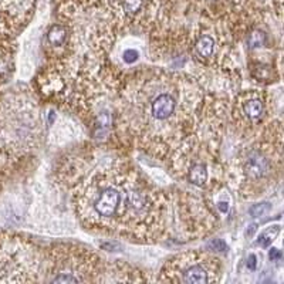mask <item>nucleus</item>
Here are the masks:
<instances>
[{"instance_id": "obj_5", "label": "nucleus", "mask_w": 284, "mask_h": 284, "mask_svg": "<svg viewBox=\"0 0 284 284\" xmlns=\"http://www.w3.org/2000/svg\"><path fill=\"white\" fill-rule=\"evenodd\" d=\"M240 108L249 121H259L264 115V102L256 93H249L240 101Z\"/></svg>"}, {"instance_id": "obj_13", "label": "nucleus", "mask_w": 284, "mask_h": 284, "mask_svg": "<svg viewBox=\"0 0 284 284\" xmlns=\"http://www.w3.org/2000/svg\"><path fill=\"white\" fill-rule=\"evenodd\" d=\"M268 257H270V260H273V262H279V260H282L283 253H282V250H279V249H271L270 253H268Z\"/></svg>"}, {"instance_id": "obj_7", "label": "nucleus", "mask_w": 284, "mask_h": 284, "mask_svg": "<svg viewBox=\"0 0 284 284\" xmlns=\"http://www.w3.org/2000/svg\"><path fill=\"white\" fill-rule=\"evenodd\" d=\"M188 179L189 182L196 186H205L207 182V168L202 162L193 163L188 171Z\"/></svg>"}, {"instance_id": "obj_3", "label": "nucleus", "mask_w": 284, "mask_h": 284, "mask_svg": "<svg viewBox=\"0 0 284 284\" xmlns=\"http://www.w3.org/2000/svg\"><path fill=\"white\" fill-rule=\"evenodd\" d=\"M172 282L189 284L213 283L219 280V260L206 254H183L169 263Z\"/></svg>"}, {"instance_id": "obj_1", "label": "nucleus", "mask_w": 284, "mask_h": 284, "mask_svg": "<svg viewBox=\"0 0 284 284\" xmlns=\"http://www.w3.org/2000/svg\"><path fill=\"white\" fill-rule=\"evenodd\" d=\"M157 195L134 171L107 169L91 176L79 193L84 221L111 230L141 233L154 222Z\"/></svg>"}, {"instance_id": "obj_11", "label": "nucleus", "mask_w": 284, "mask_h": 284, "mask_svg": "<svg viewBox=\"0 0 284 284\" xmlns=\"http://www.w3.org/2000/svg\"><path fill=\"white\" fill-rule=\"evenodd\" d=\"M268 210H270V203H259L250 207V215L253 218H259V216H263Z\"/></svg>"}, {"instance_id": "obj_4", "label": "nucleus", "mask_w": 284, "mask_h": 284, "mask_svg": "<svg viewBox=\"0 0 284 284\" xmlns=\"http://www.w3.org/2000/svg\"><path fill=\"white\" fill-rule=\"evenodd\" d=\"M273 171L271 158L259 148L250 151L243 162V175L247 182H260Z\"/></svg>"}, {"instance_id": "obj_6", "label": "nucleus", "mask_w": 284, "mask_h": 284, "mask_svg": "<svg viewBox=\"0 0 284 284\" xmlns=\"http://www.w3.org/2000/svg\"><path fill=\"white\" fill-rule=\"evenodd\" d=\"M215 46L216 40L210 34H202L195 43V53L203 60H209L215 54Z\"/></svg>"}, {"instance_id": "obj_14", "label": "nucleus", "mask_w": 284, "mask_h": 284, "mask_svg": "<svg viewBox=\"0 0 284 284\" xmlns=\"http://www.w3.org/2000/svg\"><path fill=\"white\" fill-rule=\"evenodd\" d=\"M209 246L212 249H215V250H219V252H224L226 250V243H224L223 240H221V239H215Z\"/></svg>"}, {"instance_id": "obj_15", "label": "nucleus", "mask_w": 284, "mask_h": 284, "mask_svg": "<svg viewBox=\"0 0 284 284\" xmlns=\"http://www.w3.org/2000/svg\"><path fill=\"white\" fill-rule=\"evenodd\" d=\"M247 267L250 270H256V267H257V257L254 254H250L247 257Z\"/></svg>"}, {"instance_id": "obj_12", "label": "nucleus", "mask_w": 284, "mask_h": 284, "mask_svg": "<svg viewBox=\"0 0 284 284\" xmlns=\"http://www.w3.org/2000/svg\"><path fill=\"white\" fill-rule=\"evenodd\" d=\"M138 57H140L138 51H135V50H125L122 59H124V61H125L126 64H134L135 61L138 60Z\"/></svg>"}, {"instance_id": "obj_10", "label": "nucleus", "mask_w": 284, "mask_h": 284, "mask_svg": "<svg viewBox=\"0 0 284 284\" xmlns=\"http://www.w3.org/2000/svg\"><path fill=\"white\" fill-rule=\"evenodd\" d=\"M266 40H267V36L264 34L262 30H253L250 33V36H249V46L253 47V48L263 47Z\"/></svg>"}, {"instance_id": "obj_16", "label": "nucleus", "mask_w": 284, "mask_h": 284, "mask_svg": "<svg viewBox=\"0 0 284 284\" xmlns=\"http://www.w3.org/2000/svg\"><path fill=\"white\" fill-rule=\"evenodd\" d=\"M218 209H219L222 213H226V212L229 210V205L226 202H219L218 203Z\"/></svg>"}, {"instance_id": "obj_9", "label": "nucleus", "mask_w": 284, "mask_h": 284, "mask_svg": "<svg viewBox=\"0 0 284 284\" xmlns=\"http://www.w3.org/2000/svg\"><path fill=\"white\" fill-rule=\"evenodd\" d=\"M280 233V226H270L266 230L262 232V235L259 236V244L262 247H268L273 243V240L277 237V235Z\"/></svg>"}, {"instance_id": "obj_8", "label": "nucleus", "mask_w": 284, "mask_h": 284, "mask_svg": "<svg viewBox=\"0 0 284 284\" xmlns=\"http://www.w3.org/2000/svg\"><path fill=\"white\" fill-rule=\"evenodd\" d=\"M67 27L61 24H54L47 33V41L54 47H60L67 41Z\"/></svg>"}, {"instance_id": "obj_2", "label": "nucleus", "mask_w": 284, "mask_h": 284, "mask_svg": "<svg viewBox=\"0 0 284 284\" xmlns=\"http://www.w3.org/2000/svg\"><path fill=\"white\" fill-rule=\"evenodd\" d=\"M181 84L182 80L171 77L152 79L137 91V118L149 132L157 135L159 126L161 131H174L178 122L182 125L186 107L182 105Z\"/></svg>"}]
</instances>
